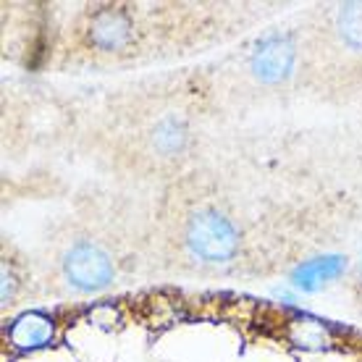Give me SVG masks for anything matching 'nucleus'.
<instances>
[{
    "instance_id": "9",
    "label": "nucleus",
    "mask_w": 362,
    "mask_h": 362,
    "mask_svg": "<svg viewBox=\"0 0 362 362\" xmlns=\"http://www.w3.org/2000/svg\"><path fill=\"white\" fill-rule=\"evenodd\" d=\"M294 328H297V334L291 336L297 344H305V346H317L323 344V328L317 320H310V317H297L294 320Z\"/></svg>"
},
{
    "instance_id": "6",
    "label": "nucleus",
    "mask_w": 362,
    "mask_h": 362,
    "mask_svg": "<svg viewBox=\"0 0 362 362\" xmlns=\"http://www.w3.org/2000/svg\"><path fill=\"white\" fill-rule=\"evenodd\" d=\"M341 273H344V257L326 255V257H315V260L299 265L297 271L291 273V281L302 291H317L334 279H339Z\"/></svg>"
},
{
    "instance_id": "7",
    "label": "nucleus",
    "mask_w": 362,
    "mask_h": 362,
    "mask_svg": "<svg viewBox=\"0 0 362 362\" xmlns=\"http://www.w3.org/2000/svg\"><path fill=\"white\" fill-rule=\"evenodd\" d=\"M187 127L179 118H163L158 127L153 129V147L160 155H176L187 145Z\"/></svg>"
},
{
    "instance_id": "2",
    "label": "nucleus",
    "mask_w": 362,
    "mask_h": 362,
    "mask_svg": "<svg viewBox=\"0 0 362 362\" xmlns=\"http://www.w3.org/2000/svg\"><path fill=\"white\" fill-rule=\"evenodd\" d=\"M61 268H64V279L69 281V286L84 294L108 289L116 276L110 255L95 242H76L69 247L61 260Z\"/></svg>"
},
{
    "instance_id": "4",
    "label": "nucleus",
    "mask_w": 362,
    "mask_h": 362,
    "mask_svg": "<svg viewBox=\"0 0 362 362\" xmlns=\"http://www.w3.org/2000/svg\"><path fill=\"white\" fill-rule=\"evenodd\" d=\"M84 35L87 42L100 53H121L134 40V18L118 6H103L90 13Z\"/></svg>"
},
{
    "instance_id": "10",
    "label": "nucleus",
    "mask_w": 362,
    "mask_h": 362,
    "mask_svg": "<svg viewBox=\"0 0 362 362\" xmlns=\"http://www.w3.org/2000/svg\"><path fill=\"white\" fill-rule=\"evenodd\" d=\"M18 284H21V281H18L13 263L3 260V291H0V297H3V305L13 302V297H16V291H18Z\"/></svg>"
},
{
    "instance_id": "1",
    "label": "nucleus",
    "mask_w": 362,
    "mask_h": 362,
    "mask_svg": "<svg viewBox=\"0 0 362 362\" xmlns=\"http://www.w3.org/2000/svg\"><path fill=\"white\" fill-rule=\"evenodd\" d=\"M184 245L202 263H228L239 250V231L221 210L199 208L184 223Z\"/></svg>"
},
{
    "instance_id": "8",
    "label": "nucleus",
    "mask_w": 362,
    "mask_h": 362,
    "mask_svg": "<svg viewBox=\"0 0 362 362\" xmlns=\"http://www.w3.org/2000/svg\"><path fill=\"white\" fill-rule=\"evenodd\" d=\"M336 29L344 45L362 50V3H346L336 13Z\"/></svg>"
},
{
    "instance_id": "3",
    "label": "nucleus",
    "mask_w": 362,
    "mask_h": 362,
    "mask_svg": "<svg viewBox=\"0 0 362 362\" xmlns=\"http://www.w3.org/2000/svg\"><path fill=\"white\" fill-rule=\"evenodd\" d=\"M294 64H297V47L281 32L260 37L250 53V71L263 84L286 82L294 71Z\"/></svg>"
},
{
    "instance_id": "11",
    "label": "nucleus",
    "mask_w": 362,
    "mask_h": 362,
    "mask_svg": "<svg viewBox=\"0 0 362 362\" xmlns=\"http://www.w3.org/2000/svg\"><path fill=\"white\" fill-rule=\"evenodd\" d=\"M354 281L362 286V255L357 257V263H354Z\"/></svg>"
},
{
    "instance_id": "5",
    "label": "nucleus",
    "mask_w": 362,
    "mask_h": 362,
    "mask_svg": "<svg viewBox=\"0 0 362 362\" xmlns=\"http://www.w3.org/2000/svg\"><path fill=\"white\" fill-rule=\"evenodd\" d=\"M55 339V320L47 313L40 310H29L13 317V323L8 328V341L11 346H16L21 352L29 349H42Z\"/></svg>"
}]
</instances>
